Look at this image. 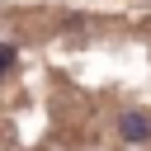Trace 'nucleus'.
Wrapping results in <instances>:
<instances>
[{
	"label": "nucleus",
	"instance_id": "obj_1",
	"mask_svg": "<svg viewBox=\"0 0 151 151\" xmlns=\"http://www.w3.org/2000/svg\"><path fill=\"white\" fill-rule=\"evenodd\" d=\"M118 137H123V142H132V146L151 142V118H146V113H137V109L118 113Z\"/></svg>",
	"mask_w": 151,
	"mask_h": 151
},
{
	"label": "nucleus",
	"instance_id": "obj_2",
	"mask_svg": "<svg viewBox=\"0 0 151 151\" xmlns=\"http://www.w3.org/2000/svg\"><path fill=\"white\" fill-rule=\"evenodd\" d=\"M14 61H19V47H14V42H0V76L14 71Z\"/></svg>",
	"mask_w": 151,
	"mask_h": 151
}]
</instances>
